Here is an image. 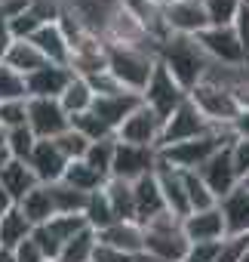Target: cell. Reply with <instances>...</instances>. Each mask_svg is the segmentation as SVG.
I'll use <instances>...</instances> for the list:
<instances>
[{"label": "cell", "instance_id": "cell-34", "mask_svg": "<svg viewBox=\"0 0 249 262\" xmlns=\"http://www.w3.org/2000/svg\"><path fill=\"white\" fill-rule=\"evenodd\" d=\"M179 173H182V170H179ZM182 185H185V198H188L191 213H197V210H209V207L218 204V201L209 194V188L200 182L197 173H182Z\"/></svg>", "mask_w": 249, "mask_h": 262}, {"label": "cell", "instance_id": "cell-49", "mask_svg": "<svg viewBox=\"0 0 249 262\" xmlns=\"http://www.w3.org/2000/svg\"><path fill=\"white\" fill-rule=\"evenodd\" d=\"M0 262H16V253H13V250H4V247H0Z\"/></svg>", "mask_w": 249, "mask_h": 262}, {"label": "cell", "instance_id": "cell-42", "mask_svg": "<svg viewBox=\"0 0 249 262\" xmlns=\"http://www.w3.org/2000/svg\"><path fill=\"white\" fill-rule=\"evenodd\" d=\"M218 247H221V241H215V244H188V253H185L182 262H212Z\"/></svg>", "mask_w": 249, "mask_h": 262}, {"label": "cell", "instance_id": "cell-20", "mask_svg": "<svg viewBox=\"0 0 249 262\" xmlns=\"http://www.w3.org/2000/svg\"><path fill=\"white\" fill-rule=\"evenodd\" d=\"M98 244L123 250V253H145V225L139 222H111L105 231H98Z\"/></svg>", "mask_w": 249, "mask_h": 262}, {"label": "cell", "instance_id": "cell-13", "mask_svg": "<svg viewBox=\"0 0 249 262\" xmlns=\"http://www.w3.org/2000/svg\"><path fill=\"white\" fill-rule=\"evenodd\" d=\"M197 176H200V182L209 188V194H212L215 201H221L225 194H231V191L240 185V179H237V173H234V164H231L228 145L218 148V151L197 170Z\"/></svg>", "mask_w": 249, "mask_h": 262}, {"label": "cell", "instance_id": "cell-12", "mask_svg": "<svg viewBox=\"0 0 249 262\" xmlns=\"http://www.w3.org/2000/svg\"><path fill=\"white\" fill-rule=\"evenodd\" d=\"M163 13V25L169 34H182V37H197L200 31L209 28L203 0H179V4L160 7Z\"/></svg>", "mask_w": 249, "mask_h": 262}, {"label": "cell", "instance_id": "cell-23", "mask_svg": "<svg viewBox=\"0 0 249 262\" xmlns=\"http://www.w3.org/2000/svg\"><path fill=\"white\" fill-rule=\"evenodd\" d=\"M16 207L22 210V216H25L34 228H37V225H46V222L56 216V204H53L49 185H37V188H31Z\"/></svg>", "mask_w": 249, "mask_h": 262}, {"label": "cell", "instance_id": "cell-17", "mask_svg": "<svg viewBox=\"0 0 249 262\" xmlns=\"http://www.w3.org/2000/svg\"><path fill=\"white\" fill-rule=\"evenodd\" d=\"M218 210L225 219V237H249V188L237 185L218 201Z\"/></svg>", "mask_w": 249, "mask_h": 262}, {"label": "cell", "instance_id": "cell-11", "mask_svg": "<svg viewBox=\"0 0 249 262\" xmlns=\"http://www.w3.org/2000/svg\"><path fill=\"white\" fill-rule=\"evenodd\" d=\"M68 126L71 117L59 99H28V129L37 139H59Z\"/></svg>", "mask_w": 249, "mask_h": 262}, {"label": "cell", "instance_id": "cell-31", "mask_svg": "<svg viewBox=\"0 0 249 262\" xmlns=\"http://www.w3.org/2000/svg\"><path fill=\"white\" fill-rule=\"evenodd\" d=\"M83 219H86V225L98 234V231H105L111 222H117L114 219V210H111V204H108V198H105V191L98 188V191H92L89 198H86V207H83Z\"/></svg>", "mask_w": 249, "mask_h": 262}, {"label": "cell", "instance_id": "cell-39", "mask_svg": "<svg viewBox=\"0 0 249 262\" xmlns=\"http://www.w3.org/2000/svg\"><path fill=\"white\" fill-rule=\"evenodd\" d=\"M56 142V148L65 155V161H83V155H86V148H89V142L77 133V129H65V133L59 136V139H53Z\"/></svg>", "mask_w": 249, "mask_h": 262}, {"label": "cell", "instance_id": "cell-27", "mask_svg": "<svg viewBox=\"0 0 249 262\" xmlns=\"http://www.w3.org/2000/svg\"><path fill=\"white\" fill-rule=\"evenodd\" d=\"M62 182L65 185H71L74 191H83V194H92V191H98V188H105V182L108 179H102L86 161H68V167H65V176H62Z\"/></svg>", "mask_w": 249, "mask_h": 262}, {"label": "cell", "instance_id": "cell-50", "mask_svg": "<svg viewBox=\"0 0 249 262\" xmlns=\"http://www.w3.org/2000/svg\"><path fill=\"white\" fill-rule=\"evenodd\" d=\"M154 7H169V4H179V0H151Z\"/></svg>", "mask_w": 249, "mask_h": 262}, {"label": "cell", "instance_id": "cell-6", "mask_svg": "<svg viewBox=\"0 0 249 262\" xmlns=\"http://www.w3.org/2000/svg\"><path fill=\"white\" fill-rule=\"evenodd\" d=\"M212 129H218V126H212L197 108H194V102L191 99H185L166 120H163V136H160V148H169V145H179V142H188V139H197V136H206V133H212ZM157 148V151H160Z\"/></svg>", "mask_w": 249, "mask_h": 262}, {"label": "cell", "instance_id": "cell-9", "mask_svg": "<svg viewBox=\"0 0 249 262\" xmlns=\"http://www.w3.org/2000/svg\"><path fill=\"white\" fill-rule=\"evenodd\" d=\"M160 136H163V120L142 102L127 120L117 129V142L127 145H142V148H160Z\"/></svg>", "mask_w": 249, "mask_h": 262}, {"label": "cell", "instance_id": "cell-40", "mask_svg": "<svg viewBox=\"0 0 249 262\" xmlns=\"http://www.w3.org/2000/svg\"><path fill=\"white\" fill-rule=\"evenodd\" d=\"M28 123V99H16V102H0V126L4 129H16Z\"/></svg>", "mask_w": 249, "mask_h": 262}, {"label": "cell", "instance_id": "cell-1", "mask_svg": "<svg viewBox=\"0 0 249 262\" xmlns=\"http://www.w3.org/2000/svg\"><path fill=\"white\" fill-rule=\"evenodd\" d=\"M157 62L172 74V80L185 93H191L197 83H203L209 74V65H212L206 59V53L200 50V43L194 37H182V34H169L166 40L157 43Z\"/></svg>", "mask_w": 249, "mask_h": 262}, {"label": "cell", "instance_id": "cell-48", "mask_svg": "<svg viewBox=\"0 0 249 262\" xmlns=\"http://www.w3.org/2000/svg\"><path fill=\"white\" fill-rule=\"evenodd\" d=\"M10 207H16V204H13V198H10V194L4 191V185H0V216H4V213H7Z\"/></svg>", "mask_w": 249, "mask_h": 262}, {"label": "cell", "instance_id": "cell-8", "mask_svg": "<svg viewBox=\"0 0 249 262\" xmlns=\"http://www.w3.org/2000/svg\"><path fill=\"white\" fill-rule=\"evenodd\" d=\"M200 43V50L206 53V59L212 65H225V68H246V56H243V47L237 40V31L234 25L228 28H206L194 37Z\"/></svg>", "mask_w": 249, "mask_h": 262}, {"label": "cell", "instance_id": "cell-29", "mask_svg": "<svg viewBox=\"0 0 249 262\" xmlns=\"http://www.w3.org/2000/svg\"><path fill=\"white\" fill-rule=\"evenodd\" d=\"M92 99H95V93L89 90V83L83 80V77H71V83L65 86V93L59 96V105L68 111V117H74V114H83V111H89L92 108Z\"/></svg>", "mask_w": 249, "mask_h": 262}, {"label": "cell", "instance_id": "cell-52", "mask_svg": "<svg viewBox=\"0 0 249 262\" xmlns=\"http://www.w3.org/2000/svg\"><path fill=\"white\" fill-rule=\"evenodd\" d=\"M240 4H243V7H246V10H249V0H240Z\"/></svg>", "mask_w": 249, "mask_h": 262}, {"label": "cell", "instance_id": "cell-16", "mask_svg": "<svg viewBox=\"0 0 249 262\" xmlns=\"http://www.w3.org/2000/svg\"><path fill=\"white\" fill-rule=\"evenodd\" d=\"M182 234L188 237V244H215V241H225V219H221L218 204L209 207V210L188 213L182 219Z\"/></svg>", "mask_w": 249, "mask_h": 262}, {"label": "cell", "instance_id": "cell-4", "mask_svg": "<svg viewBox=\"0 0 249 262\" xmlns=\"http://www.w3.org/2000/svg\"><path fill=\"white\" fill-rule=\"evenodd\" d=\"M145 253L160 262H182L188 253V237L182 234V219L172 213H160L145 225Z\"/></svg>", "mask_w": 249, "mask_h": 262}, {"label": "cell", "instance_id": "cell-26", "mask_svg": "<svg viewBox=\"0 0 249 262\" xmlns=\"http://www.w3.org/2000/svg\"><path fill=\"white\" fill-rule=\"evenodd\" d=\"M34 231V225L22 216L19 207H10L4 216H0V247L4 250H16L22 241H28Z\"/></svg>", "mask_w": 249, "mask_h": 262}, {"label": "cell", "instance_id": "cell-37", "mask_svg": "<svg viewBox=\"0 0 249 262\" xmlns=\"http://www.w3.org/2000/svg\"><path fill=\"white\" fill-rule=\"evenodd\" d=\"M7 142H10L13 161H28V155H31L34 145H37V136L31 133L28 123H25V126H16V129H7Z\"/></svg>", "mask_w": 249, "mask_h": 262}, {"label": "cell", "instance_id": "cell-47", "mask_svg": "<svg viewBox=\"0 0 249 262\" xmlns=\"http://www.w3.org/2000/svg\"><path fill=\"white\" fill-rule=\"evenodd\" d=\"M13 161V155H10V142H7V129L0 126V167H7Z\"/></svg>", "mask_w": 249, "mask_h": 262}, {"label": "cell", "instance_id": "cell-15", "mask_svg": "<svg viewBox=\"0 0 249 262\" xmlns=\"http://www.w3.org/2000/svg\"><path fill=\"white\" fill-rule=\"evenodd\" d=\"M25 164L31 167V173L37 176V182H40V185H56V182H62L65 167H68L65 155L56 148V142H53V139H37V145H34V151L28 155V161H25Z\"/></svg>", "mask_w": 249, "mask_h": 262}, {"label": "cell", "instance_id": "cell-35", "mask_svg": "<svg viewBox=\"0 0 249 262\" xmlns=\"http://www.w3.org/2000/svg\"><path fill=\"white\" fill-rule=\"evenodd\" d=\"M240 7H243L240 0H203V10H206L209 28H228V25H234Z\"/></svg>", "mask_w": 249, "mask_h": 262}, {"label": "cell", "instance_id": "cell-5", "mask_svg": "<svg viewBox=\"0 0 249 262\" xmlns=\"http://www.w3.org/2000/svg\"><path fill=\"white\" fill-rule=\"evenodd\" d=\"M188 99H191L194 108H197L212 126H218V129H228V126L234 123V117L240 114L237 96H234L228 86H218V83H212V80L197 83V86L188 93Z\"/></svg>", "mask_w": 249, "mask_h": 262}, {"label": "cell", "instance_id": "cell-7", "mask_svg": "<svg viewBox=\"0 0 249 262\" xmlns=\"http://www.w3.org/2000/svg\"><path fill=\"white\" fill-rule=\"evenodd\" d=\"M188 99V93L172 80V74L160 65V62H154V71H151V80H148V86L142 90V102L160 117V120H166L182 102Z\"/></svg>", "mask_w": 249, "mask_h": 262}, {"label": "cell", "instance_id": "cell-41", "mask_svg": "<svg viewBox=\"0 0 249 262\" xmlns=\"http://www.w3.org/2000/svg\"><path fill=\"white\" fill-rule=\"evenodd\" d=\"M228 151H231V164H234V173H237V179L243 182V179L249 176V139H231Z\"/></svg>", "mask_w": 249, "mask_h": 262}, {"label": "cell", "instance_id": "cell-25", "mask_svg": "<svg viewBox=\"0 0 249 262\" xmlns=\"http://www.w3.org/2000/svg\"><path fill=\"white\" fill-rule=\"evenodd\" d=\"M105 198L114 210L117 222H136V201H133V182H123V179H108L105 182Z\"/></svg>", "mask_w": 249, "mask_h": 262}, {"label": "cell", "instance_id": "cell-21", "mask_svg": "<svg viewBox=\"0 0 249 262\" xmlns=\"http://www.w3.org/2000/svg\"><path fill=\"white\" fill-rule=\"evenodd\" d=\"M31 43L40 50V56L46 59V62H53V65H71V43L65 40V34H62V28L56 25V22H49V25H40L37 31H34V37H31Z\"/></svg>", "mask_w": 249, "mask_h": 262}, {"label": "cell", "instance_id": "cell-19", "mask_svg": "<svg viewBox=\"0 0 249 262\" xmlns=\"http://www.w3.org/2000/svg\"><path fill=\"white\" fill-rule=\"evenodd\" d=\"M133 201H136V222L139 225H148L151 219L166 213V204H163V194H160V185H157L154 173L133 182Z\"/></svg>", "mask_w": 249, "mask_h": 262}, {"label": "cell", "instance_id": "cell-44", "mask_svg": "<svg viewBox=\"0 0 249 262\" xmlns=\"http://www.w3.org/2000/svg\"><path fill=\"white\" fill-rule=\"evenodd\" d=\"M13 253H16V262H49V259L43 256V250H40V247L34 244V237L22 241V244H19V247H16Z\"/></svg>", "mask_w": 249, "mask_h": 262}, {"label": "cell", "instance_id": "cell-18", "mask_svg": "<svg viewBox=\"0 0 249 262\" xmlns=\"http://www.w3.org/2000/svg\"><path fill=\"white\" fill-rule=\"evenodd\" d=\"M139 105H142V96H139V93H127V90H123V93H114V96H95L89 111H92L95 117H102V120L114 129V136H117L120 123L127 120Z\"/></svg>", "mask_w": 249, "mask_h": 262}, {"label": "cell", "instance_id": "cell-32", "mask_svg": "<svg viewBox=\"0 0 249 262\" xmlns=\"http://www.w3.org/2000/svg\"><path fill=\"white\" fill-rule=\"evenodd\" d=\"M71 129H77V133L86 139V142H102V139H114V129L95 117L92 111H83V114H74L71 117Z\"/></svg>", "mask_w": 249, "mask_h": 262}, {"label": "cell", "instance_id": "cell-10", "mask_svg": "<svg viewBox=\"0 0 249 262\" xmlns=\"http://www.w3.org/2000/svg\"><path fill=\"white\" fill-rule=\"evenodd\" d=\"M154 170H157V148H142V145L117 142L114 164H111V179L136 182L142 176H151Z\"/></svg>", "mask_w": 249, "mask_h": 262}, {"label": "cell", "instance_id": "cell-24", "mask_svg": "<svg viewBox=\"0 0 249 262\" xmlns=\"http://www.w3.org/2000/svg\"><path fill=\"white\" fill-rule=\"evenodd\" d=\"M4 65H7V68H13L16 74L28 77L31 71L43 68V65H46V59L40 56V50H37L31 40H13V43H10V50H7V56H4Z\"/></svg>", "mask_w": 249, "mask_h": 262}, {"label": "cell", "instance_id": "cell-43", "mask_svg": "<svg viewBox=\"0 0 249 262\" xmlns=\"http://www.w3.org/2000/svg\"><path fill=\"white\" fill-rule=\"evenodd\" d=\"M92 262H139V256H136V253H123V250H114V247H105V244H95Z\"/></svg>", "mask_w": 249, "mask_h": 262}, {"label": "cell", "instance_id": "cell-22", "mask_svg": "<svg viewBox=\"0 0 249 262\" xmlns=\"http://www.w3.org/2000/svg\"><path fill=\"white\" fill-rule=\"evenodd\" d=\"M0 185H4V191L13 198V204H19L40 182H37V176L31 173V167L25 161H10L7 167H0Z\"/></svg>", "mask_w": 249, "mask_h": 262}, {"label": "cell", "instance_id": "cell-45", "mask_svg": "<svg viewBox=\"0 0 249 262\" xmlns=\"http://www.w3.org/2000/svg\"><path fill=\"white\" fill-rule=\"evenodd\" d=\"M228 129L234 139H249V108H240V114L234 117V123Z\"/></svg>", "mask_w": 249, "mask_h": 262}, {"label": "cell", "instance_id": "cell-51", "mask_svg": "<svg viewBox=\"0 0 249 262\" xmlns=\"http://www.w3.org/2000/svg\"><path fill=\"white\" fill-rule=\"evenodd\" d=\"M240 185H243V188H249V176H246V179H243V182H240Z\"/></svg>", "mask_w": 249, "mask_h": 262}, {"label": "cell", "instance_id": "cell-46", "mask_svg": "<svg viewBox=\"0 0 249 262\" xmlns=\"http://www.w3.org/2000/svg\"><path fill=\"white\" fill-rule=\"evenodd\" d=\"M10 43H13L10 25H7V19H0V62H4V56H7V50H10Z\"/></svg>", "mask_w": 249, "mask_h": 262}, {"label": "cell", "instance_id": "cell-33", "mask_svg": "<svg viewBox=\"0 0 249 262\" xmlns=\"http://www.w3.org/2000/svg\"><path fill=\"white\" fill-rule=\"evenodd\" d=\"M114 148H117V136L114 139H102V142H89L83 161L102 176V179H111V164H114Z\"/></svg>", "mask_w": 249, "mask_h": 262}, {"label": "cell", "instance_id": "cell-36", "mask_svg": "<svg viewBox=\"0 0 249 262\" xmlns=\"http://www.w3.org/2000/svg\"><path fill=\"white\" fill-rule=\"evenodd\" d=\"M49 194H53L56 213H83L86 198H89V194H83V191H74V188H71V185H65V182L49 185Z\"/></svg>", "mask_w": 249, "mask_h": 262}, {"label": "cell", "instance_id": "cell-30", "mask_svg": "<svg viewBox=\"0 0 249 262\" xmlns=\"http://www.w3.org/2000/svg\"><path fill=\"white\" fill-rule=\"evenodd\" d=\"M37 228H43V231L53 237V244L62 250L65 241H71L77 231L86 228V219H83V213H56L46 225H37Z\"/></svg>", "mask_w": 249, "mask_h": 262}, {"label": "cell", "instance_id": "cell-14", "mask_svg": "<svg viewBox=\"0 0 249 262\" xmlns=\"http://www.w3.org/2000/svg\"><path fill=\"white\" fill-rule=\"evenodd\" d=\"M71 77H74L71 68L46 62L43 68H37L25 77V93H28V99H59L65 93V86L71 83Z\"/></svg>", "mask_w": 249, "mask_h": 262}, {"label": "cell", "instance_id": "cell-28", "mask_svg": "<svg viewBox=\"0 0 249 262\" xmlns=\"http://www.w3.org/2000/svg\"><path fill=\"white\" fill-rule=\"evenodd\" d=\"M95 244H98V234L86 225L83 231H77L71 241H65V244H62V250H59V259H56V262H92Z\"/></svg>", "mask_w": 249, "mask_h": 262}, {"label": "cell", "instance_id": "cell-38", "mask_svg": "<svg viewBox=\"0 0 249 262\" xmlns=\"http://www.w3.org/2000/svg\"><path fill=\"white\" fill-rule=\"evenodd\" d=\"M16 99H28L25 77L16 74L13 68H7L4 62H0V102H16Z\"/></svg>", "mask_w": 249, "mask_h": 262}, {"label": "cell", "instance_id": "cell-3", "mask_svg": "<svg viewBox=\"0 0 249 262\" xmlns=\"http://www.w3.org/2000/svg\"><path fill=\"white\" fill-rule=\"evenodd\" d=\"M154 62L157 56L151 50H136V47H111L108 43V71L114 74V80L130 90V93H139L148 86L151 80V71H154Z\"/></svg>", "mask_w": 249, "mask_h": 262}, {"label": "cell", "instance_id": "cell-2", "mask_svg": "<svg viewBox=\"0 0 249 262\" xmlns=\"http://www.w3.org/2000/svg\"><path fill=\"white\" fill-rule=\"evenodd\" d=\"M231 129H212L206 136H197V139H188V142H179V145H169V148H160L157 158L172 167V170H182V173H197L218 148L231 145Z\"/></svg>", "mask_w": 249, "mask_h": 262}]
</instances>
